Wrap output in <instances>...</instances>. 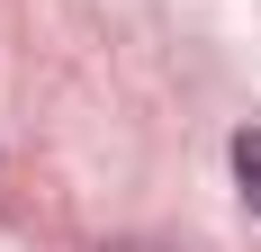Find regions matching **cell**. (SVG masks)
Returning a JSON list of instances; mask_svg holds the SVG:
<instances>
[{
	"mask_svg": "<svg viewBox=\"0 0 261 252\" xmlns=\"http://www.w3.org/2000/svg\"><path fill=\"white\" fill-rule=\"evenodd\" d=\"M234 180H243V207L261 216V126H243V135H234Z\"/></svg>",
	"mask_w": 261,
	"mask_h": 252,
	"instance_id": "1",
	"label": "cell"
},
{
	"mask_svg": "<svg viewBox=\"0 0 261 252\" xmlns=\"http://www.w3.org/2000/svg\"><path fill=\"white\" fill-rule=\"evenodd\" d=\"M99 252H162V243H99Z\"/></svg>",
	"mask_w": 261,
	"mask_h": 252,
	"instance_id": "2",
	"label": "cell"
}]
</instances>
